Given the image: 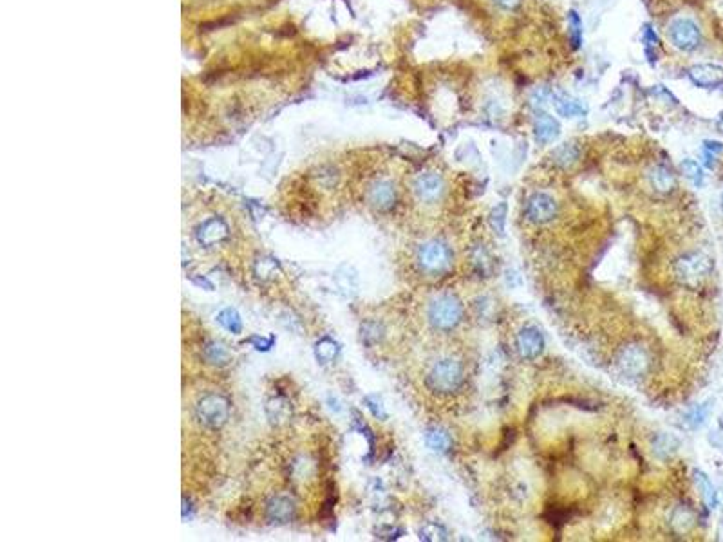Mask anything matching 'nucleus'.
Returning a JSON list of instances; mask_svg holds the SVG:
<instances>
[{"instance_id":"1","label":"nucleus","mask_w":723,"mask_h":542,"mask_svg":"<svg viewBox=\"0 0 723 542\" xmlns=\"http://www.w3.org/2000/svg\"><path fill=\"white\" fill-rule=\"evenodd\" d=\"M465 383L463 361L452 356H443L432 361L425 374V387L436 396H449L458 393Z\"/></svg>"},{"instance_id":"2","label":"nucleus","mask_w":723,"mask_h":542,"mask_svg":"<svg viewBox=\"0 0 723 542\" xmlns=\"http://www.w3.org/2000/svg\"><path fill=\"white\" fill-rule=\"evenodd\" d=\"M452 250L438 239H431L416 248L414 264L425 277H443L452 269Z\"/></svg>"},{"instance_id":"3","label":"nucleus","mask_w":723,"mask_h":542,"mask_svg":"<svg viewBox=\"0 0 723 542\" xmlns=\"http://www.w3.org/2000/svg\"><path fill=\"white\" fill-rule=\"evenodd\" d=\"M463 315H465V309H463L462 300L450 293L434 296L427 306L429 323L438 331L456 329L463 322Z\"/></svg>"},{"instance_id":"4","label":"nucleus","mask_w":723,"mask_h":542,"mask_svg":"<svg viewBox=\"0 0 723 542\" xmlns=\"http://www.w3.org/2000/svg\"><path fill=\"white\" fill-rule=\"evenodd\" d=\"M230 403L223 394L206 393L194 405V418L197 423L208 431H217L228 421Z\"/></svg>"},{"instance_id":"5","label":"nucleus","mask_w":723,"mask_h":542,"mask_svg":"<svg viewBox=\"0 0 723 542\" xmlns=\"http://www.w3.org/2000/svg\"><path fill=\"white\" fill-rule=\"evenodd\" d=\"M714 262L702 251H689L680 255L673 264V273L682 284L697 286L712 273Z\"/></svg>"},{"instance_id":"6","label":"nucleus","mask_w":723,"mask_h":542,"mask_svg":"<svg viewBox=\"0 0 723 542\" xmlns=\"http://www.w3.org/2000/svg\"><path fill=\"white\" fill-rule=\"evenodd\" d=\"M651 363H653V358H651L649 349L642 343H627L617 354V367L627 378L646 376L651 369Z\"/></svg>"},{"instance_id":"7","label":"nucleus","mask_w":723,"mask_h":542,"mask_svg":"<svg viewBox=\"0 0 723 542\" xmlns=\"http://www.w3.org/2000/svg\"><path fill=\"white\" fill-rule=\"evenodd\" d=\"M231 237L230 224L224 217H206V219L201 221L199 224L194 230V239L196 243L199 244L204 250H212V248L223 246L228 239Z\"/></svg>"},{"instance_id":"8","label":"nucleus","mask_w":723,"mask_h":542,"mask_svg":"<svg viewBox=\"0 0 723 542\" xmlns=\"http://www.w3.org/2000/svg\"><path fill=\"white\" fill-rule=\"evenodd\" d=\"M397 199V186L389 179H374L366 190V203L378 214L391 212Z\"/></svg>"},{"instance_id":"9","label":"nucleus","mask_w":723,"mask_h":542,"mask_svg":"<svg viewBox=\"0 0 723 542\" xmlns=\"http://www.w3.org/2000/svg\"><path fill=\"white\" fill-rule=\"evenodd\" d=\"M559 204L550 194L537 192L527 201V219L534 224H548L557 217Z\"/></svg>"},{"instance_id":"10","label":"nucleus","mask_w":723,"mask_h":542,"mask_svg":"<svg viewBox=\"0 0 723 542\" xmlns=\"http://www.w3.org/2000/svg\"><path fill=\"white\" fill-rule=\"evenodd\" d=\"M412 190H414V196L418 197L419 203L434 204L445 194V181L438 172H424L414 179Z\"/></svg>"},{"instance_id":"11","label":"nucleus","mask_w":723,"mask_h":542,"mask_svg":"<svg viewBox=\"0 0 723 542\" xmlns=\"http://www.w3.org/2000/svg\"><path fill=\"white\" fill-rule=\"evenodd\" d=\"M517 353L524 360H535L544 351V336L541 331L534 326H527L517 333L516 338Z\"/></svg>"},{"instance_id":"12","label":"nucleus","mask_w":723,"mask_h":542,"mask_svg":"<svg viewBox=\"0 0 723 542\" xmlns=\"http://www.w3.org/2000/svg\"><path fill=\"white\" fill-rule=\"evenodd\" d=\"M671 40L678 49L691 51L700 44V29L692 20L677 19L671 24Z\"/></svg>"},{"instance_id":"13","label":"nucleus","mask_w":723,"mask_h":542,"mask_svg":"<svg viewBox=\"0 0 723 542\" xmlns=\"http://www.w3.org/2000/svg\"><path fill=\"white\" fill-rule=\"evenodd\" d=\"M295 501L286 493H275L266 504V513L275 523H288L295 516Z\"/></svg>"},{"instance_id":"14","label":"nucleus","mask_w":723,"mask_h":542,"mask_svg":"<svg viewBox=\"0 0 723 542\" xmlns=\"http://www.w3.org/2000/svg\"><path fill=\"white\" fill-rule=\"evenodd\" d=\"M689 76L700 87H716L723 84V69L712 64H700L689 69Z\"/></svg>"},{"instance_id":"15","label":"nucleus","mask_w":723,"mask_h":542,"mask_svg":"<svg viewBox=\"0 0 723 542\" xmlns=\"http://www.w3.org/2000/svg\"><path fill=\"white\" fill-rule=\"evenodd\" d=\"M535 138L541 143H550L554 141L555 138L561 132V127H559V121L554 118V116L547 114V112H541V114L535 116Z\"/></svg>"},{"instance_id":"16","label":"nucleus","mask_w":723,"mask_h":542,"mask_svg":"<svg viewBox=\"0 0 723 542\" xmlns=\"http://www.w3.org/2000/svg\"><path fill=\"white\" fill-rule=\"evenodd\" d=\"M649 181L651 186L660 194L671 192L677 186V179H674L673 172L664 165H657L649 170Z\"/></svg>"},{"instance_id":"17","label":"nucleus","mask_w":723,"mask_h":542,"mask_svg":"<svg viewBox=\"0 0 723 542\" xmlns=\"http://www.w3.org/2000/svg\"><path fill=\"white\" fill-rule=\"evenodd\" d=\"M694 523H697V517H694L692 510H689L687 506L674 508L673 513H671V526H673V530L678 531V533L689 531L694 526Z\"/></svg>"},{"instance_id":"18","label":"nucleus","mask_w":723,"mask_h":542,"mask_svg":"<svg viewBox=\"0 0 723 542\" xmlns=\"http://www.w3.org/2000/svg\"><path fill=\"white\" fill-rule=\"evenodd\" d=\"M552 159H554V163L557 166L568 169V166H572L579 159V149L574 143H564V145L557 146V149L554 150Z\"/></svg>"},{"instance_id":"19","label":"nucleus","mask_w":723,"mask_h":542,"mask_svg":"<svg viewBox=\"0 0 723 542\" xmlns=\"http://www.w3.org/2000/svg\"><path fill=\"white\" fill-rule=\"evenodd\" d=\"M425 443H427L429 448L436 450V452H447V450L452 446V439H450V436L447 434L443 428H429L427 432H425Z\"/></svg>"},{"instance_id":"20","label":"nucleus","mask_w":723,"mask_h":542,"mask_svg":"<svg viewBox=\"0 0 723 542\" xmlns=\"http://www.w3.org/2000/svg\"><path fill=\"white\" fill-rule=\"evenodd\" d=\"M554 105L557 109L559 114L568 116V118H574V116H581L586 112V107H582V104H579L577 100L568 96H555Z\"/></svg>"},{"instance_id":"21","label":"nucleus","mask_w":723,"mask_h":542,"mask_svg":"<svg viewBox=\"0 0 723 542\" xmlns=\"http://www.w3.org/2000/svg\"><path fill=\"white\" fill-rule=\"evenodd\" d=\"M694 479H697L698 488L702 490V496H704L705 503H707L711 508H714L716 503H718V496H716V490H714V486H712L711 481H709L707 476L702 472H694Z\"/></svg>"},{"instance_id":"22","label":"nucleus","mask_w":723,"mask_h":542,"mask_svg":"<svg viewBox=\"0 0 723 542\" xmlns=\"http://www.w3.org/2000/svg\"><path fill=\"white\" fill-rule=\"evenodd\" d=\"M677 446L678 441L674 438H671V436H658L657 441H654L653 445V450L658 458H669L674 450H677Z\"/></svg>"},{"instance_id":"23","label":"nucleus","mask_w":723,"mask_h":542,"mask_svg":"<svg viewBox=\"0 0 723 542\" xmlns=\"http://www.w3.org/2000/svg\"><path fill=\"white\" fill-rule=\"evenodd\" d=\"M204 358H206L210 363L224 366L228 361V351L224 349L221 343H208V346L204 347Z\"/></svg>"},{"instance_id":"24","label":"nucleus","mask_w":723,"mask_h":542,"mask_svg":"<svg viewBox=\"0 0 723 542\" xmlns=\"http://www.w3.org/2000/svg\"><path fill=\"white\" fill-rule=\"evenodd\" d=\"M504 223H507V204L501 203L497 204L492 210V214H490V224H492V230L496 231L497 235H503Z\"/></svg>"},{"instance_id":"25","label":"nucleus","mask_w":723,"mask_h":542,"mask_svg":"<svg viewBox=\"0 0 723 542\" xmlns=\"http://www.w3.org/2000/svg\"><path fill=\"white\" fill-rule=\"evenodd\" d=\"M470 259H472V264L476 266L477 271H481V273H487L490 269V266H492V261H490V255L487 254V250L483 246H477L474 248L472 250V255H470Z\"/></svg>"},{"instance_id":"26","label":"nucleus","mask_w":723,"mask_h":542,"mask_svg":"<svg viewBox=\"0 0 723 542\" xmlns=\"http://www.w3.org/2000/svg\"><path fill=\"white\" fill-rule=\"evenodd\" d=\"M219 322L223 323L228 331L235 333V335H237V333H241V329H243L241 318H239V315L234 311V309H224V311L219 315Z\"/></svg>"},{"instance_id":"27","label":"nucleus","mask_w":723,"mask_h":542,"mask_svg":"<svg viewBox=\"0 0 723 542\" xmlns=\"http://www.w3.org/2000/svg\"><path fill=\"white\" fill-rule=\"evenodd\" d=\"M336 353H339V347H336V343L333 342V340L324 338L322 342L316 346V356H319V360H322L324 363H327V361H333V358L336 356Z\"/></svg>"},{"instance_id":"28","label":"nucleus","mask_w":723,"mask_h":542,"mask_svg":"<svg viewBox=\"0 0 723 542\" xmlns=\"http://www.w3.org/2000/svg\"><path fill=\"white\" fill-rule=\"evenodd\" d=\"M682 170H684L685 176H687L694 185H702V183H704V172H702L700 165H698L697 161L685 159V161L682 163Z\"/></svg>"},{"instance_id":"29","label":"nucleus","mask_w":723,"mask_h":542,"mask_svg":"<svg viewBox=\"0 0 723 542\" xmlns=\"http://www.w3.org/2000/svg\"><path fill=\"white\" fill-rule=\"evenodd\" d=\"M709 414V405H698L697 408H692L687 416V423L691 425L692 428H698L705 421Z\"/></svg>"},{"instance_id":"30","label":"nucleus","mask_w":723,"mask_h":542,"mask_svg":"<svg viewBox=\"0 0 723 542\" xmlns=\"http://www.w3.org/2000/svg\"><path fill=\"white\" fill-rule=\"evenodd\" d=\"M569 35L574 40V46L579 47V44H581V20H579L575 11L569 13Z\"/></svg>"},{"instance_id":"31","label":"nucleus","mask_w":723,"mask_h":542,"mask_svg":"<svg viewBox=\"0 0 723 542\" xmlns=\"http://www.w3.org/2000/svg\"><path fill=\"white\" fill-rule=\"evenodd\" d=\"M644 40H646V46L647 47H657V44H658L657 35H654V33L651 31L649 27H646V29H644Z\"/></svg>"},{"instance_id":"32","label":"nucleus","mask_w":723,"mask_h":542,"mask_svg":"<svg viewBox=\"0 0 723 542\" xmlns=\"http://www.w3.org/2000/svg\"><path fill=\"white\" fill-rule=\"evenodd\" d=\"M367 403H369V408L373 411V414L377 416V418H385V411H384V407H382V403H378V401L374 403L371 398H367Z\"/></svg>"},{"instance_id":"33","label":"nucleus","mask_w":723,"mask_h":542,"mask_svg":"<svg viewBox=\"0 0 723 542\" xmlns=\"http://www.w3.org/2000/svg\"><path fill=\"white\" fill-rule=\"evenodd\" d=\"M496 2L504 9H516L521 4V0H496Z\"/></svg>"},{"instance_id":"34","label":"nucleus","mask_w":723,"mask_h":542,"mask_svg":"<svg viewBox=\"0 0 723 542\" xmlns=\"http://www.w3.org/2000/svg\"><path fill=\"white\" fill-rule=\"evenodd\" d=\"M722 210H723V194H722Z\"/></svg>"}]
</instances>
